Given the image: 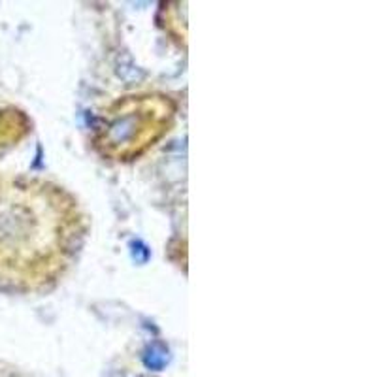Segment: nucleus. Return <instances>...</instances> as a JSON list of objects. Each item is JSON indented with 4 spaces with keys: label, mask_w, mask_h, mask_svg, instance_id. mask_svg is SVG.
Wrapping results in <instances>:
<instances>
[{
    "label": "nucleus",
    "mask_w": 377,
    "mask_h": 377,
    "mask_svg": "<svg viewBox=\"0 0 377 377\" xmlns=\"http://www.w3.org/2000/svg\"><path fill=\"white\" fill-rule=\"evenodd\" d=\"M174 112V104L164 95L124 96L102 115L96 127V149L113 161L140 157L168 132Z\"/></svg>",
    "instance_id": "nucleus-2"
},
{
    "label": "nucleus",
    "mask_w": 377,
    "mask_h": 377,
    "mask_svg": "<svg viewBox=\"0 0 377 377\" xmlns=\"http://www.w3.org/2000/svg\"><path fill=\"white\" fill-rule=\"evenodd\" d=\"M168 361H170L168 347L164 344H161V342L151 344L146 349V353H144V364H146L149 370H153V372H161V370L168 364Z\"/></svg>",
    "instance_id": "nucleus-3"
},
{
    "label": "nucleus",
    "mask_w": 377,
    "mask_h": 377,
    "mask_svg": "<svg viewBox=\"0 0 377 377\" xmlns=\"http://www.w3.org/2000/svg\"><path fill=\"white\" fill-rule=\"evenodd\" d=\"M83 234L78 206L45 181H0V270L28 285L55 279Z\"/></svg>",
    "instance_id": "nucleus-1"
}]
</instances>
